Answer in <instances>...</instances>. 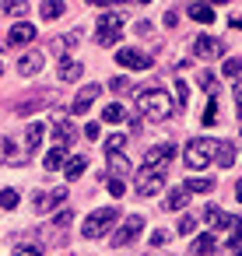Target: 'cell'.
<instances>
[{
	"label": "cell",
	"instance_id": "6da1fadb",
	"mask_svg": "<svg viewBox=\"0 0 242 256\" xmlns=\"http://www.w3.org/2000/svg\"><path fill=\"white\" fill-rule=\"evenodd\" d=\"M137 112H140L144 120H151V123L168 120V112H172V98H168V92H162V88H148V92H140V95H137Z\"/></svg>",
	"mask_w": 242,
	"mask_h": 256
},
{
	"label": "cell",
	"instance_id": "7a4b0ae2",
	"mask_svg": "<svg viewBox=\"0 0 242 256\" xmlns=\"http://www.w3.org/2000/svg\"><path fill=\"white\" fill-rule=\"evenodd\" d=\"M116 221H120V210H116V207H98V210H92V214L84 218L81 232H84V238H102L106 232L116 228Z\"/></svg>",
	"mask_w": 242,
	"mask_h": 256
},
{
	"label": "cell",
	"instance_id": "3957f363",
	"mask_svg": "<svg viewBox=\"0 0 242 256\" xmlns=\"http://www.w3.org/2000/svg\"><path fill=\"white\" fill-rule=\"evenodd\" d=\"M214 154H218V140H210V137H196V140H190L186 144V165L190 168H204V165H210L214 162Z\"/></svg>",
	"mask_w": 242,
	"mask_h": 256
},
{
	"label": "cell",
	"instance_id": "277c9868",
	"mask_svg": "<svg viewBox=\"0 0 242 256\" xmlns=\"http://www.w3.org/2000/svg\"><path fill=\"white\" fill-rule=\"evenodd\" d=\"M95 39H98V46H120V39H123V14H116V11L102 14Z\"/></svg>",
	"mask_w": 242,
	"mask_h": 256
},
{
	"label": "cell",
	"instance_id": "5b68a950",
	"mask_svg": "<svg viewBox=\"0 0 242 256\" xmlns=\"http://www.w3.org/2000/svg\"><path fill=\"white\" fill-rule=\"evenodd\" d=\"M172 158H176V148H172V144H158V148H151V151L144 154L140 168H151V172H168Z\"/></svg>",
	"mask_w": 242,
	"mask_h": 256
},
{
	"label": "cell",
	"instance_id": "8992f818",
	"mask_svg": "<svg viewBox=\"0 0 242 256\" xmlns=\"http://www.w3.org/2000/svg\"><path fill=\"white\" fill-rule=\"evenodd\" d=\"M140 228H144V214H130L120 228H112V246H130L134 235H140Z\"/></svg>",
	"mask_w": 242,
	"mask_h": 256
},
{
	"label": "cell",
	"instance_id": "52a82bcc",
	"mask_svg": "<svg viewBox=\"0 0 242 256\" xmlns=\"http://www.w3.org/2000/svg\"><path fill=\"white\" fill-rule=\"evenodd\" d=\"M162 186H165V172H151V168L137 172V196H154Z\"/></svg>",
	"mask_w": 242,
	"mask_h": 256
},
{
	"label": "cell",
	"instance_id": "ba28073f",
	"mask_svg": "<svg viewBox=\"0 0 242 256\" xmlns=\"http://www.w3.org/2000/svg\"><path fill=\"white\" fill-rule=\"evenodd\" d=\"M193 56H200V60H218V56H224V46H221L214 36H196V39H193Z\"/></svg>",
	"mask_w": 242,
	"mask_h": 256
},
{
	"label": "cell",
	"instance_id": "9c48e42d",
	"mask_svg": "<svg viewBox=\"0 0 242 256\" xmlns=\"http://www.w3.org/2000/svg\"><path fill=\"white\" fill-rule=\"evenodd\" d=\"M116 64L120 67H130V70H148L151 67V56L140 53V50H116Z\"/></svg>",
	"mask_w": 242,
	"mask_h": 256
},
{
	"label": "cell",
	"instance_id": "30bf717a",
	"mask_svg": "<svg viewBox=\"0 0 242 256\" xmlns=\"http://www.w3.org/2000/svg\"><path fill=\"white\" fill-rule=\"evenodd\" d=\"M74 137H78V130L70 126V120H67V116H56V120H53V140H56L60 148H70Z\"/></svg>",
	"mask_w": 242,
	"mask_h": 256
},
{
	"label": "cell",
	"instance_id": "8fae6325",
	"mask_svg": "<svg viewBox=\"0 0 242 256\" xmlns=\"http://www.w3.org/2000/svg\"><path fill=\"white\" fill-rule=\"evenodd\" d=\"M98 92H102L98 84H84V92H81V95L74 98V106H70V112H74V116H81V112H88V109L95 106V98H98Z\"/></svg>",
	"mask_w": 242,
	"mask_h": 256
},
{
	"label": "cell",
	"instance_id": "7c38bea8",
	"mask_svg": "<svg viewBox=\"0 0 242 256\" xmlns=\"http://www.w3.org/2000/svg\"><path fill=\"white\" fill-rule=\"evenodd\" d=\"M36 39V28L28 25V22H18L11 32H8V46H28Z\"/></svg>",
	"mask_w": 242,
	"mask_h": 256
},
{
	"label": "cell",
	"instance_id": "4fadbf2b",
	"mask_svg": "<svg viewBox=\"0 0 242 256\" xmlns=\"http://www.w3.org/2000/svg\"><path fill=\"white\" fill-rule=\"evenodd\" d=\"M56 74H60V81H78L81 74H84V67L78 64V60H70V56H60V64H56Z\"/></svg>",
	"mask_w": 242,
	"mask_h": 256
},
{
	"label": "cell",
	"instance_id": "5bb4252c",
	"mask_svg": "<svg viewBox=\"0 0 242 256\" xmlns=\"http://www.w3.org/2000/svg\"><path fill=\"white\" fill-rule=\"evenodd\" d=\"M67 200V190H53V193H39L36 196V210L39 214H46V210H53L56 204H64Z\"/></svg>",
	"mask_w": 242,
	"mask_h": 256
},
{
	"label": "cell",
	"instance_id": "9a60e30c",
	"mask_svg": "<svg viewBox=\"0 0 242 256\" xmlns=\"http://www.w3.org/2000/svg\"><path fill=\"white\" fill-rule=\"evenodd\" d=\"M190 252H193V256H214V252H218V238H214L210 232H204V235H196V242H193Z\"/></svg>",
	"mask_w": 242,
	"mask_h": 256
},
{
	"label": "cell",
	"instance_id": "2e32d148",
	"mask_svg": "<svg viewBox=\"0 0 242 256\" xmlns=\"http://www.w3.org/2000/svg\"><path fill=\"white\" fill-rule=\"evenodd\" d=\"M39 70H42V53H25V56L18 60V74L32 78V74H39Z\"/></svg>",
	"mask_w": 242,
	"mask_h": 256
},
{
	"label": "cell",
	"instance_id": "e0dca14e",
	"mask_svg": "<svg viewBox=\"0 0 242 256\" xmlns=\"http://www.w3.org/2000/svg\"><path fill=\"white\" fill-rule=\"evenodd\" d=\"M190 196H193V193L186 190V182H182V186H176V190L168 193V200H165V210H182V207L190 204Z\"/></svg>",
	"mask_w": 242,
	"mask_h": 256
},
{
	"label": "cell",
	"instance_id": "ac0fdd59",
	"mask_svg": "<svg viewBox=\"0 0 242 256\" xmlns=\"http://www.w3.org/2000/svg\"><path fill=\"white\" fill-rule=\"evenodd\" d=\"M28 14V0H0V18H22Z\"/></svg>",
	"mask_w": 242,
	"mask_h": 256
},
{
	"label": "cell",
	"instance_id": "d6986e66",
	"mask_svg": "<svg viewBox=\"0 0 242 256\" xmlns=\"http://www.w3.org/2000/svg\"><path fill=\"white\" fill-rule=\"evenodd\" d=\"M200 218H204L210 228H224V224H232V214H221V207H214V204H210V207H204V214H200Z\"/></svg>",
	"mask_w": 242,
	"mask_h": 256
},
{
	"label": "cell",
	"instance_id": "ffe728a7",
	"mask_svg": "<svg viewBox=\"0 0 242 256\" xmlns=\"http://www.w3.org/2000/svg\"><path fill=\"white\" fill-rule=\"evenodd\" d=\"M42 134H46V126H42V123H28V130H25V148H28V154H32V151H39Z\"/></svg>",
	"mask_w": 242,
	"mask_h": 256
},
{
	"label": "cell",
	"instance_id": "44dd1931",
	"mask_svg": "<svg viewBox=\"0 0 242 256\" xmlns=\"http://www.w3.org/2000/svg\"><path fill=\"white\" fill-rule=\"evenodd\" d=\"M214 162H218L221 168H232V165H235V144L218 140V154H214Z\"/></svg>",
	"mask_w": 242,
	"mask_h": 256
},
{
	"label": "cell",
	"instance_id": "7402d4cb",
	"mask_svg": "<svg viewBox=\"0 0 242 256\" xmlns=\"http://www.w3.org/2000/svg\"><path fill=\"white\" fill-rule=\"evenodd\" d=\"M109 158V176H126L130 172V162L123 158V151H106Z\"/></svg>",
	"mask_w": 242,
	"mask_h": 256
},
{
	"label": "cell",
	"instance_id": "603a6c76",
	"mask_svg": "<svg viewBox=\"0 0 242 256\" xmlns=\"http://www.w3.org/2000/svg\"><path fill=\"white\" fill-rule=\"evenodd\" d=\"M190 18L200 22V25H210V22H214V11H210L207 4H200V0H190Z\"/></svg>",
	"mask_w": 242,
	"mask_h": 256
},
{
	"label": "cell",
	"instance_id": "cb8c5ba5",
	"mask_svg": "<svg viewBox=\"0 0 242 256\" xmlns=\"http://www.w3.org/2000/svg\"><path fill=\"white\" fill-rule=\"evenodd\" d=\"M64 11H67V4H64V0H42V8H39V14H42L46 22H56Z\"/></svg>",
	"mask_w": 242,
	"mask_h": 256
},
{
	"label": "cell",
	"instance_id": "d4e9b609",
	"mask_svg": "<svg viewBox=\"0 0 242 256\" xmlns=\"http://www.w3.org/2000/svg\"><path fill=\"white\" fill-rule=\"evenodd\" d=\"M64 158H67V148L53 144V151H50V154H46V162H42V165H46V172H56V168L64 165Z\"/></svg>",
	"mask_w": 242,
	"mask_h": 256
},
{
	"label": "cell",
	"instance_id": "484cf974",
	"mask_svg": "<svg viewBox=\"0 0 242 256\" xmlns=\"http://www.w3.org/2000/svg\"><path fill=\"white\" fill-rule=\"evenodd\" d=\"M84 168H88V158H70V162H64V172H67V179H78V176H84Z\"/></svg>",
	"mask_w": 242,
	"mask_h": 256
},
{
	"label": "cell",
	"instance_id": "4316f807",
	"mask_svg": "<svg viewBox=\"0 0 242 256\" xmlns=\"http://www.w3.org/2000/svg\"><path fill=\"white\" fill-rule=\"evenodd\" d=\"M186 190L190 193H210L214 190V179H204V176L200 179H186Z\"/></svg>",
	"mask_w": 242,
	"mask_h": 256
},
{
	"label": "cell",
	"instance_id": "83f0119b",
	"mask_svg": "<svg viewBox=\"0 0 242 256\" xmlns=\"http://www.w3.org/2000/svg\"><path fill=\"white\" fill-rule=\"evenodd\" d=\"M18 190H0V207H4V210H14L18 207Z\"/></svg>",
	"mask_w": 242,
	"mask_h": 256
},
{
	"label": "cell",
	"instance_id": "f1b7e54d",
	"mask_svg": "<svg viewBox=\"0 0 242 256\" xmlns=\"http://www.w3.org/2000/svg\"><path fill=\"white\" fill-rule=\"evenodd\" d=\"M102 116H106V123H120V120H123V106H116V102H109Z\"/></svg>",
	"mask_w": 242,
	"mask_h": 256
},
{
	"label": "cell",
	"instance_id": "f546056e",
	"mask_svg": "<svg viewBox=\"0 0 242 256\" xmlns=\"http://www.w3.org/2000/svg\"><path fill=\"white\" fill-rule=\"evenodd\" d=\"M228 228H232L228 246H232V249H238V242H242V221H238V218H232V224H228Z\"/></svg>",
	"mask_w": 242,
	"mask_h": 256
},
{
	"label": "cell",
	"instance_id": "4dcf8cb0",
	"mask_svg": "<svg viewBox=\"0 0 242 256\" xmlns=\"http://www.w3.org/2000/svg\"><path fill=\"white\" fill-rule=\"evenodd\" d=\"M238 74H242V60H238V56L224 60V78H238Z\"/></svg>",
	"mask_w": 242,
	"mask_h": 256
},
{
	"label": "cell",
	"instance_id": "1f68e13d",
	"mask_svg": "<svg viewBox=\"0 0 242 256\" xmlns=\"http://www.w3.org/2000/svg\"><path fill=\"white\" fill-rule=\"evenodd\" d=\"M106 190H109L112 196H123V193H126V186H123V179H120V176H112V179H106Z\"/></svg>",
	"mask_w": 242,
	"mask_h": 256
},
{
	"label": "cell",
	"instance_id": "d6a6232c",
	"mask_svg": "<svg viewBox=\"0 0 242 256\" xmlns=\"http://www.w3.org/2000/svg\"><path fill=\"white\" fill-rule=\"evenodd\" d=\"M196 81H200V88H204V92H214V88H218V81H214V74H210V70H200V78H196Z\"/></svg>",
	"mask_w": 242,
	"mask_h": 256
},
{
	"label": "cell",
	"instance_id": "836d02e7",
	"mask_svg": "<svg viewBox=\"0 0 242 256\" xmlns=\"http://www.w3.org/2000/svg\"><path fill=\"white\" fill-rule=\"evenodd\" d=\"M123 144H126V137H123V134H112V137L106 140V151H123Z\"/></svg>",
	"mask_w": 242,
	"mask_h": 256
},
{
	"label": "cell",
	"instance_id": "e575fe53",
	"mask_svg": "<svg viewBox=\"0 0 242 256\" xmlns=\"http://www.w3.org/2000/svg\"><path fill=\"white\" fill-rule=\"evenodd\" d=\"M4 151H8V162H11V165H22V162H25V158L18 154V148H14L11 140H4Z\"/></svg>",
	"mask_w": 242,
	"mask_h": 256
},
{
	"label": "cell",
	"instance_id": "d590c367",
	"mask_svg": "<svg viewBox=\"0 0 242 256\" xmlns=\"http://www.w3.org/2000/svg\"><path fill=\"white\" fill-rule=\"evenodd\" d=\"M176 98H179V109L186 106V98H190V88H186V81H176Z\"/></svg>",
	"mask_w": 242,
	"mask_h": 256
},
{
	"label": "cell",
	"instance_id": "8d00e7d4",
	"mask_svg": "<svg viewBox=\"0 0 242 256\" xmlns=\"http://www.w3.org/2000/svg\"><path fill=\"white\" fill-rule=\"evenodd\" d=\"M70 221H74V210H56V214H53V224H60V228L70 224Z\"/></svg>",
	"mask_w": 242,
	"mask_h": 256
},
{
	"label": "cell",
	"instance_id": "74e56055",
	"mask_svg": "<svg viewBox=\"0 0 242 256\" xmlns=\"http://www.w3.org/2000/svg\"><path fill=\"white\" fill-rule=\"evenodd\" d=\"M214 120H218V102L207 106V112H204V126H214Z\"/></svg>",
	"mask_w": 242,
	"mask_h": 256
},
{
	"label": "cell",
	"instance_id": "f35d334b",
	"mask_svg": "<svg viewBox=\"0 0 242 256\" xmlns=\"http://www.w3.org/2000/svg\"><path fill=\"white\" fill-rule=\"evenodd\" d=\"M193 224H196V221H193V214L179 218V235H190V232H193Z\"/></svg>",
	"mask_w": 242,
	"mask_h": 256
},
{
	"label": "cell",
	"instance_id": "ab89813d",
	"mask_svg": "<svg viewBox=\"0 0 242 256\" xmlns=\"http://www.w3.org/2000/svg\"><path fill=\"white\" fill-rule=\"evenodd\" d=\"M84 137H88V140H98V137H102V126H98V123H88V126H84Z\"/></svg>",
	"mask_w": 242,
	"mask_h": 256
},
{
	"label": "cell",
	"instance_id": "60d3db41",
	"mask_svg": "<svg viewBox=\"0 0 242 256\" xmlns=\"http://www.w3.org/2000/svg\"><path fill=\"white\" fill-rule=\"evenodd\" d=\"M14 256H42L36 246H14Z\"/></svg>",
	"mask_w": 242,
	"mask_h": 256
},
{
	"label": "cell",
	"instance_id": "b9f144b4",
	"mask_svg": "<svg viewBox=\"0 0 242 256\" xmlns=\"http://www.w3.org/2000/svg\"><path fill=\"white\" fill-rule=\"evenodd\" d=\"M39 106H42L39 98H25V102L18 106V112H32V109H39Z\"/></svg>",
	"mask_w": 242,
	"mask_h": 256
},
{
	"label": "cell",
	"instance_id": "7bdbcfd3",
	"mask_svg": "<svg viewBox=\"0 0 242 256\" xmlns=\"http://www.w3.org/2000/svg\"><path fill=\"white\" fill-rule=\"evenodd\" d=\"M112 92H130V81L126 78H112Z\"/></svg>",
	"mask_w": 242,
	"mask_h": 256
},
{
	"label": "cell",
	"instance_id": "ee69618b",
	"mask_svg": "<svg viewBox=\"0 0 242 256\" xmlns=\"http://www.w3.org/2000/svg\"><path fill=\"white\" fill-rule=\"evenodd\" d=\"M235 112H238V120H242V81L235 84Z\"/></svg>",
	"mask_w": 242,
	"mask_h": 256
},
{
	"label": "cell",
	"instance_id": "f6af8a7d",
	"mask_svg": "<svg viewBox=\"0 0 242 256\" xmlns=\"http://www.w3.org/2000/svg\"><path fill=\"white\" fill-rule=\"evenodd\" d=\"M84 4H98V8H106V4H130V0H84Z\"/></svg>",
	"mask_w": 242,
	"mask_h": 256
},
{
	"label": "cell",
	"instance_id": "bcb514c9",
	"mask_svg": "<svg viewBox=\"0 0 242 256\" xmlns=\"http://www.w3.org/2000/svg\"><path fill=\"white\" fill-rule=\"evenodd\" d=\"M176 25H179V18H176L172 11H165V28H176Z\"/></svg>",
	"mask_w": 242,
	"mask_h": 256
},
{
	"label": "cell",
	"instance_id": "7dc6e473",
	"mask_svg": "<svg viewBox=\"0 0 242 256\" xmlns=\"http://www.w3.org/2000/svg\"><path fill=\"white\" fill-rule=\"evenodd\" d=\"M134 28H137V36H151V25H148V22H137Z\"/></svg>",
	"mask_w": 242,
	"mask_h": 256
},
{
	"label": "cell",
	"instance_id": "c3c4849f",
	"mask_svg": "<svg viewBox=\"0 0 242 256\" xmlns=\"http://www.w3.org/2000/svg\"><path fill=\"white\" fill-rule=\"evenodd\" d=\"M151 246H165V232H151Z\"/></svg>",
	"mask_w": 242,
	"mask_h": 256
},
{
	"label": "cell",
	"instance_id": "681fc988",
	"mask_svg": "<svg viewBox=\"0 0 242 256\" xmlns=\"http://www.w3.org/2000/svg\"><path fill=\"white\" fill-rule=\"evenodd\" d=\"M235 200H238V204H242V179H238V182H235Z\"/></svg>",
	"mask_w": 242,
	"mask_h": 256
},
{
	"label": "cell",
	"instance_id": "f907efd6",
	"mask_svg": "<svg viewBox=\"0 0 242 256\" xmlns=\"http://www.w3.org/2000/svg\"><path fill=\"white\" fill-rule=\"evenodd\" d=\"M232 28H238V32H242V18H232Z\"/></svg>",
	"mask_w": 242,
	"mask_h": 256
},
{
	"label": "cell",
	"instance_id": "816d5d0a",
	"mask_svg": "<svg viewBox=\"0 0 242 256\" xmlns=\"http://www.w3.org/2000/svg\"><path fill=\"white\" fill-rule=\"evenodd\" d=\"M235 256H242V249H235Z\"/></svg>",
	"mask_w": 242,
	"mask_h": 256
},
{
	"label": "cell",
	"instance_id": "f5cc1de1",
	"mask_svg": "<svg viewBox=\"0 0 242 256\" xmlns=\"http://www.w3.org/2000/svg\"><path fill=\"white\" fill-rule=\"evenodd\" d=\"M0 74H4V64H0Z\"/></svg>",
	"mask_w": 242,
	"mask_h": 256
},
{
	"label": "cell",
	"instance_id": "db71d44e",
	"mask_svg": "<svg viewBox=\"0 0 242 256\" xmlns=\"http://www.w3.org/2000/svg\"><path fill=\"white\" fill-rule=\"evenodd\" d=\"M140 4H148V0H140Z\"/></svg>",
	"mask_w": 242,
	"mask_h": 256
}]
</instances>
